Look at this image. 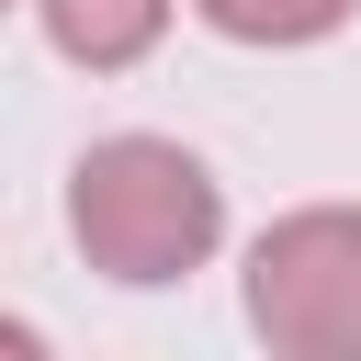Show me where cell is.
Listing matches in <instances>:
<instances>
[{
	"label": "cell",
	"mask_w": 361,
	"mask_h": 361,
	"mask_svg": "<svg viewBox=\"0 0 361 361\" xmlns=\"http://www.w3.org/2000/svg\"><path fill=\"white\" fill-rule=\"evenodd\" d=\"M248 327L282 361H361V203H305L248 248Z\"/></svg>",
	"instance_id": "2"
},
{
	"label": "cell",
	"mask_w": 361,
	"mask_h": 361,
	"mask_svg": "<svg viewBox=\"0 0 361 361\" xmlns=\"http://www.w3.org/2000/svg\"><path fill=\"white\" fill-rule=\"evenodd\" d=\"M34 11H45V45H56L68 68H90V79L135 68V56L169 34V0H34Z\"/></svg>",
	"instance_id": "3"
},
{
	"label": "cell",
	"mask_w": 361,
	"mask_h": 361,
	"mask_svg": "<svg viewBox=\"0 0 361 361\" xmlns=\"http://www.w3.org/2000/svg\"><path fill=\"white\" fill-rule=\"evenodd\" d=\"M226 45H316V34H338L361 0H192Z\"/></svg>",
	"instance_id": "4"
},
{
	"label": "cell",
	"mask_w": 361,
	"mask_h": 361,
	"mask_svg": "<svg viewBox=\"0 0 361 361\" xmlns=\"http://www.w3.org/2000/svg\"><path fill=\"white\" fill-rule=\"evenodd\" d=\"M68 237L90 248V271L102 282H180V271H203L214 259V237H226V192H214V169L192 158V147H169V135H102L79 169H68Z\"/></svg>",
	"instance_id": "1"
}]
</instances>
